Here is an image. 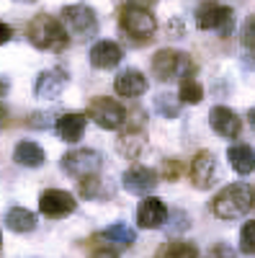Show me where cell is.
<instances>
[{"instance_id": "cell-1", "label": "cell", "mask_w": 255, "mask_h": 258, "mask_svg": "<svg viewBox=\"0 0 255 258\" xmlns=\"http://www.w3.org/2000/svg\"><path fill=\"white\" fill-rule=\"evenodd\" d=\"M26 39L39 49V52H65L70 47V36L67 29L49 13H36L29 26H26Z\"/></svg>"}, {"instance_id": "cell-2", "label": "cell", "mask_w": 255, "mask_h": 258, "mask_svg": "<svg viewBox=\"0 0 255 258\" xmlns=\"http://www.w3.org/2000/svg\"><path fill=\"white\" fill-rule=\"evenodd\" d=\"M255 204V188L250 183H229L211 199V214L219 220H237Z\"/></svg>"}, {"instance_id": "cell-3", "label": "cell", "mask_w": 255, "mask_h": 258, "mask_svg": "<svg viewBox=\"0 0 255 258\" xmlns=\"http://www.w3.org/2000/svg\"><path fill=\"white\" fill-rule=\"evenodd\" d=\"M194 73V59H191L186 52L181 49H157L152 57V75L160 83H170L176 78H191Z\"/></svg>"}, {"instance_id": "cell-4", "label": "cell", "mask_w": 255, "mask_h": 258, "mask_svg": "<svg viewBox=\"0 0 255 258\" xmlns=\"http://www.w3.org/2000/svg\"><path fill=\"white\" fill-rule=\"evenodd\" d=\"M119 26L124 34H129L134 39H152L157 21L150 8H142L137 3H126L119 8Z\"/></svg>"}, {"instance_id": "cell-5", "label": "cell", "mask_w": 255, "mask_h": 258, "mask_svg": "<svg viewBox=\"0 0 255 258\" xmlns=\"http://www.w3.org/2000/svg\"><path fill=\"white\" fill-rule=\"evenodd\" d=\"M196 26L201 31H214L219 36H229L235 31V13L222 3H204L196 11Z\"/></svg>"}, {"instance_id": "cell-6", "label": "cell", "mask_w": 255, "mask_h": 258, "mask_svg": "<svg viewBox=\"0 0 255 258\" xmlns=\"http://www.w3.org/2000/svg\"><path fill=\"white\" fill-rule=\"evenodd\" d=\"M62 21H65V29L72 36L93 39L98 34V16H96V11L91 6H82V3L65 6L62 8Z\"/></svg>"}, {"instance_id": "cell-7", "label": "cell", "mask_w": 255, "mask_h": 258, "mask_svg": "<svg viewBox=\"0 0 255 258\" xmlns=\"http://www.w3.org/2000/svg\"><path fill=\"white\" fill-rule=\"evenodd\" d=\"M62 170L72 178H91V176H98V170L103 165V158L98 150H70L67 155H62Z\"/></svg>"}, {"instance_id": "cell-8", "label": "cell", "mask_w": 255, "mask_h": 258, "mask_svg": "<svg viewBox=\"0 0 255 258\" xmlns=\"http://www.w3.org/2000/svg\"><path fill=\"white\" fill-rule=\"evenodd\" d=\"M88 116L93 119V124H98L101 129H121L126 124V109L114 101V98H106V96H96L88 103Z\"/></svg>"}, {"instance_id": "cell-9", "label": "cell", "mask_w": 255, "mask_h": 258, "mask_svg": "<svg viewBox=\"0 0 255 258\" xmlns=\"http://www.w3.org/2000/svg\"><path fill=\"white\" fill-rule=\"evenodd\" d=\"M77 209V202L70 191H62V188H47L41 191L39 197V212L49 220H59V217H67Z\"/></svg>"}, {"instance_id": "cell-10", "label": "cell", "mask_w": 255, "mask_h": 258, "mask_svg": "<svg viewBox=\"0 0 255 258\" xmlns=\"http://www.w3.org/2000/svg\"><path fill=\"white\" fill-rule=\"evenodd\" d=\"M188 178L201 191L211 188V183H214V178H217V158H214L211 150H199V153L194 155V160H191V165H188Z\"/></svg>"}, {"instance_id": "cell-11", "label": "cell", "mask_w": 255, "mask_h": 258, "mask_svg": "<svg viewBox=\"0 0 255 258\" xmlns=\"http://www.w3.org/2000/svg\"><path fill=\"white\" fill-rule=\"evenodd\" d=\"M121 186L124 191L134 194V197H150V191L157 186V170L147 168V165H132L124 170Z\"/></svg>"}, {"instance_id": "cell-12", "label": "cell", "mask_w": 255, "mask_h": 258, "mask_svg": "<svg viewBox=\"0 0 255 258\" xmlns=\"http://www.w3.org/2000/svg\"><path fill=\"white\" fill-rule=\"evenodd\" d=\"M67 73L62 68H49V70H41L36 83H34V93L41 101H54L62 96V91L67 88Z\"/></svg>"}, {"instance_id": "cell-13", "label": "cell", "mask_w": 255, "mask_h": 258, "mask_svg": "<svg viewBox=\"0 0 255 258\" xmlns=\"http://www.w3.org/2000/svg\"><path fill=\"white\" fill-rule=\"evenodd\" d=\"M167 220V207L160 197H144L137 207V222L144 230H157Z\"/></svg>"}, {"instance_id": "cell-14", "label": "cell", "mask_w": 255, "mask_h": 258, "mask_svg": "<svg viewBox=\"0 0 255 258\" xmlns=\"http://www.w3.org/2000/svg\"><path fill=\"white\" fill-rule=\"evenodd\" d=\"M209 124L219 137H227V140L237 137L242 132V119L232 109H227V106H214V109L209 111Z\"/></svg>"}, {"instance_id": "cell-15", "label": "cell", "mask_w": 255, "mask_h": 258, "mask_svg": "<svg viewBox=\"0 0 255 258\" xmlns=\"http://www.w3.org/2000/svg\"><path fill=\"white\" fill-rule=\"evenodd\" d=\"M121 57H124V49L116 44V41H111V39L96 41V44L91 47V64L98 68V70L116 68V64L121 62Z\"/></svg>"}, {"instance_id": "cell-16", "label": "cell", "mask_w": 255, "mask_h": 258, "mask_svg": "<svg viewBox=\"0 0 255 258\" xmlns=\"http://www.w3.org/2000/svg\"><path fill=\"white\" fill-rule=\"evenodd\" d=\"M85 124H88V114L70 111V114H62L54 121V132L59 135V140H65V142H77L85 135Z\"/></svg>"}, {"instance_id": "cell-17", "label": "cell", "mask_w": 255, "mask_h": 258, "mask_svg": "<svg viewBox=\"0 0 255 258\" xmlns=\"http://www.w3.org/2000/svg\"><path fill=\"white\" fill-rule=\"evenodd\" d=\"M114 88L119 96H126V98H137L147 91V78L137 70V68H126L116 75L114 80Z\"/></svg>"}, {"instance_id": "cell-18", "label": "cell", "mask_w": 255, "mask_h": 258, "mask_svg": "<svg viewBox=\"0 0 255 258\" xmlns=\"http://www.w3.org/2000/svg\"><path fill=\"white\" fill-rule=\"evenodd\" d=\"M227 160L232 165V170H237L240 176H247L255 170V150L245 142H237V145H229L227 147Z\"/></svg>"}, {"instance_id": "cell-19", "label": "cell", "mask_w": 255, "mask_h": 258, "mask_svg": "<svg viewBox=\"0 0 255 258\" xmlns=\"http://www.w3.org/2000/svg\"><path fill=\"white\" fill-rule=\"evenodd\" d=\"M13 160L18 165H24V168H41L44 160H47V155H44V150H41V145H36L31 140H24V142L16 145Z\"/></svg>"}, {"instance_id": "cell-20", "label": "cell", "mask_w": 255, "mask_h": 258, "mask_svg": "<svg viewBox=\"0 0 255 258\" xmlns=\"http://www.w3.org/2000/svg\"><path fill=\"white\" fill-rule=\"evenodd\" d=\"M6 227L11 232H18V235L34 232L36 230V214L24 209V207H13V209L6 212Z\"/></svg>"}, {"instance_id": "cell-21", "label": "cell", "mask_w": 255, "mask_h": 258, "mask_svg": "<svg viewBox=\"0 0 255 258\" xmlns=\"http://www.w3.org/2000/svg\"><path fill=\"white\" fill-rule=\"evenodd\" d=\"M85 250H88V258H119L121 255V245L109 240L103 232L91 235L88 243H85Z\"/></svg>"}, {"instance_id": "cell-22", "label": "cell", "mask_w": 255, "mask_h": 258, "mask_svg": "<svg viewBox=\"0 0 255 258\" xmlns=\"http://www.w3.org/2000/svg\"><path fill=\"white\" fill-rule=\"evenodd\" d=\"M144 145H147V140H144V135L139 132V129H129V132H124V135L119 137V142H116L119 153H121L124 158H129V160L139 158V153L144 150Z\"/></svg>"}, {"instance_id": "cell-23", "label": "cell", "mask_w": 255, "mask_h": 258, "mask_svg": "<svg viewBox=\"0 0 255 258\" xmlns=\"http://www.w3.org/2000/svg\"><path fill=\"white\" fill-rule=\"evenodd\" d=\"M157 258H199V248L188 240H170L160 248Z\"/></svg>"}, {"instance_id": "cell-24", "label": "cell", "mask_w": 255, "mask_h": 258, "mask_svg": "<svg viewBox=\"0 0 255 258\" xmlns=\"http://www.w3.org/2000/svg\"><path fill=\"white\" fill-rule=\"evenodd\" d=\"M103 235H106L109 240H114L116 245H121V248H132L134 240H137V232H134L129 225H124V222H116V225H111V227H106Z\"/></svg>"}, {"instance_id": "cell-25", "label": "cell", "mask_w": 255, "mask_h": 258, "mask_svg": "<svg viewBox=\"0 0 255 258\" xmlns=\"http://www.w3.org/2000/svg\"><path fill=\"white\" fill-rule=\"evenodd\" d=\"M178 98L181 103H201L204 98V88H201V83L196 78H183L181 80V88H178Z\"/></svg>"}, {"instance_id": "cell-26", "label": "cell", "mask_w": 255, "mask_h": 258, "mask_svg": "<svg viewBox=\"0 0 255 258\" xmlns=\"http://www.w3.org/2000/svg\"><path fill=\"white\" fill-rule=\"evenodd\" d=\"M155 111L162 114L165 119H176L181 114V98L178 96H170V93L155 96Z\"/></svg>"}, {"instance_id": "cell-27", "label": "cell", "mask_w": 255, "mask_h": 258, "mask_svg": "<svg viewBox=\"0 0 255 258\" xmlns=\"http://www.w3.org/2000/svg\"><path fill=\"white\" fill-rule=\"evenodd\" d=\"M240 250L245 255L255 253V222H245L240 230Z\"/></svg>"}, {"instance_id": "cell-28", "label": "cell", "mask_w": 255, "mask_h": 258, "mask_svg": "<svg viewBox=\"0 0 255 258\" xmlns=\"http://www.w3.org/2000/svg\"><path fill=\"white\" fill-rule=\"evenodd\" d=\"M101 191V178L91 176V178H80V197L82 199H96Z\"/></svg>"}, {"instance_id": "cell-29", "label": "cell", "mask_w": 255, "mask_h": 258, "mask_svg": "<svg viewBox=\"0 0 255 258\" xmlns=\"http://www.w3.org/2000/svg\"><path fill=\"white\" fill-rule=\"evenodd\" d=\"M240 39H242V44H245L247 49L255 52V16H247V21L242 24V34H240Z\"/></svg>"}, {"instance_id": "cell-30", "label": "cell", "mask_w": 255, "mask_h": 258, "mask_svg": "<svg viewBox=\"0 0 255 258\" xmlns=\"http://www.w3.org/2000/svg\"><path fill=\"white\" fill-rule=\"evenodd\" d=\"M162 176L167 178V181H178L181 178V160H167L165 163V168H162Z\"/></svg>"}, {"instance_id": "cell-31", "label": "cell", "mask_w": 255, "mask_h": 258, "mask_svg": "<svg viewBox=\"0 0 255 258\" xmlns=\"http://www.w3.org/2000/svg\"><path fill=\"white\" fill-rule=\"evenodd\" d=\"M209 258H235V250L219 243V245H214V250H209Z\"/></svg>"}, {"instance_id": "cell-32", "label": "cell", "mask_w": 255, "mask_h": 258, "mask_svg": "<svg viewBox=\"0 0 255 258\" xmlns=\"http://www.w3.org/2000/svg\"><path fill=\"white\" fill-rule=\"evenodd\" d=\"M11 36H13V29H11L8 24H3V21H0V47H3V44H8V41H11Z\"/></svg>"}, {"instance_id": "cell-33", "label": "cell", "mask_w": 255, "mask_h": 258, "mask_svg": "<svg viewBox=\"0 0 255 258\" xmlns=\"http://www.w3.org/2000/svg\"><path fill=\"white\" fill-rule=\"evenodd\" d=\"M8 91H11V83H8V78L0 75V96H6Z\"/></svg>"}, {"instance_id": "cell-34", "label": "cell", "mask_w": 255, "mask_h": 258, "mask_svg": "<svg viewBox=\"0 0 255 258\" xmlns=\"http://www.w3.org/2000/svg\"><path fill=\"white\" fill-rule=\"evenodd\" d=\"M6 124H8V109H6L3 103H0V129H3Z\"/></svg>"}, {"instance_id": "cell-35", "label": "cell", "mask_w": 255, "mask_h": 258, "mask_svg": "<svg viewBox=\"0 0 255 258\" xmlns=\"http://www.w3.org/2000/svg\"><path fill=\"white\" fill-rule=\"evenodd\" d=\"M247 121H250V126H252V132H255V106L247 111Z\"/></svg>"}, {"instance_id": "cell-36", "label": "cell", "mask_w": 255, "mask_h": 258, "mask_svg": "<svg viewBox=\"0 0 255 258\" xmlns=\"http://www.w3.org/2000/svg\"><path fill=\"white\" fill-rule=\"evenodd\" d=\"M16 3H36V0H16Z\"/></svg>"}, {"instance_id": "cell-37", "label": "cell", "mask_w": 255, "mask_h": 258, "mask_svg": "<svg viewBox=\"0 0 255 258\" xmlns=\"http://www.w3.org/2000/svg\"><path fill=\"white\" fill-rule=\"evenodd\" d=\"M0 243H3V238H0Z\"/></svg>"}]
</instances>
